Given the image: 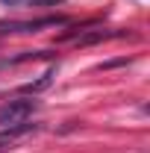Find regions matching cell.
<instances>
[{
  "mask_svg": "<svg viewBox=\"0 0 150 153\" xmlns=\"http://www.w3.org/2000/svg\"><path fill=\"white\" fill-rule=\"evenodd\" d=\"M36 109H38V100H30V97H15V100H6V103L0 106V127L21 124V121H27Z\"/></svg>",
  "mask_w": 150,
  "mask_h": 153,
  "instance_id": "cell-1",
  "label": "cell"
},
{
  "mask_svg": "<svg viewBox=\"0 0 150 153\" xmlns=\"http://www.w3.org/2000/svg\"><path fill=\"white\" fill-rule=\"evenodd\" d=\"M68 24V18L53 15V18H38V21H0V36H12V33H38L41 27H59Z\"/></svg>",
  "mask_w": 150,
  "mask_h": 153,
  "instance_id": "cell-2",
  "label": "cell"
},
{
  "mask_svg": "<svg viewBox=\"0 0 150 153\" xmlns=\"http://www.w3.org/2000/svg\"><path fill=\"white\" fill-rule=\"evenodd\" d=\"M121 33H106V30H88L82 36H76V44L79 47H88V44H97V41H106V38H115Z\"/></svg>",
  "mask_w": 150,
  "mask_h": 153,
  "instance_id": "cell-3",
  "label": "cell"
},
{
  "mask_svg": "<svg viewBox=\"0 0 150 153\" xmlns=\"http://www.w3.org/2000/svg\"><path fill=\"white\" fill-rule=\"evenodd\" d=\"M53 76H56V68H50V71H44L41 74V79H36V82H30V85H24V91H30V94H38V91H44L50 82H53Z\"/></svg>",
  "mask_w": 150,
  "mask_h": 153,
  "instance_id": "cell-4",
  "label": "cell"
},
{
  "mask_svg": "<svg viewBox=\"0 0 150 153\" xmlns=\"http://www.w3.org/2000/svg\"><path fill=\"white\" fill-rule=\"evenodd\" d=\"M30 130H36V124H27V121H21V124H12V127H6V130H3V138H15V135L30 133Z\"/></svg>",
  "mask_w": 150,
  "mask_h": 153,
  "instance_id": "cell-5",
  "label": "cell"
},
{
  "mask_svg": "<svg viewBox=\"0 0 150 153\" xmlns=\"http://www.w3.org/2000/svg\"><path fill=\"white\" fill-rule=\"evenodd\" d=\"M3 3H9V6H18V3H24V0H3Z\"/></svg>",
  "mask_w": 150,
  "mask_h": 153,
  "instance_id": "cell-6",
  "label": "cell"
},
{
  "mask_svg": "<svg viewBox=\"0 0 150 153\" xmlns=\"http://www.w3.org/2000/svg\"><path fill=\"white\" fill-rule=\"evenodd\" d=\"M3 150H6V144H3V141H0V153H3Z\"/></svg>",
  "mask_w": 150,
  "mask_h": 153,
  "instance_id": "cell-7",
  "label": "cell"
}]
</instances>
